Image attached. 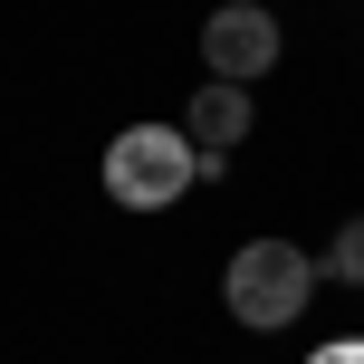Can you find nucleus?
Instances as JSON below:
<instances>
[{
	"label": "nucleus",
	"mask_w": 364,
	"mask_h": 364,
	"mask_svg": "<svg viewBox=\"0 0 364 364\" xmlns=\"http://www.w3.org/2000/svg\"><path fill=\"white\" fill-rule=\"evenodd\" d=\"M220 297H230V316L240 326H288V316H307V297H316V259L297 250V240H240L230 250V269H220Z\"/></svg>",
	"instance_id": "nucleus-2"
},
{
	"label": "nucleus",
	"mask_w": 364,
	"mask_h": 364,
	"mask_svg": "<svg viewBox=\"0 0 364 364\" xmlns=\"http://www.w3.org/2000/svg\"><path fill=\"white\" fill-rule=\"evenodd\" d=\"M201 58H211L220 87H250V77L278 68V19L259 10V0H230V10L201 19Z\"/></svg>",
	"instance_id": "nucleus-3"
},
{
	"label": "nucleus",
	"mask_w": 364,
	"mask_h": 364,
	"mask_svg": "<svg viewBox=\"0 0 364 364\" xmlns=\"http://www.w3.org/2000/svg\"><path fill=\"white\" fill-rule=\"evenodd\" d=\"M182 134H192V154H201V182H211L220 164H230V144L250 134V87H220V77H211V87H201L192 106H182Z\"/></svg>",
	"instance_id": "nucleus-4"
},
{
	"label": "nucleus",
	"mask_w": 364,
	"mask_h": 364,
	"mask_svg": "<svg viewBox=\"0 0 364 364\" xmlns=\"http://www.w3.org/2000/svg\"><path fill=\"white\" fill-rule=\"evenodd\" d=\"M316 278H346V288H364V211L336 220V240H326V259H316Z\"/></svg>",
	"instance_id": "nucleus-5"
},
{
	"label": "nucleus",
	"mask_w": 364,
	"mask_h": 364,
	"mask_svg": "<svg viewBox=\"0 0 364 364\" xmlns=\"http://www.w3.org/2000/svg\"><path fill=\"white\" fill-rule=\"evenodd\" d=\"M192 182H201V154L182 125H125L106 144V201L115 211H173Z\"/></svg>",
	"instance_id": "nucleus-1"
},
{
	"label": "nucleus",
	"mask_w": 364,
	"mask_h": 364,
	"mask_svg": "<svg viewBox=\"0 0 364 364\" xmlns=\"http://www.w3.org/2000/svg\"><path fill=\"white\" fill-rule=\"evenodd\" d=\"M316 364H364V336H346V346H316Z\"/></svg>",
	"instance_id": "nucleus-6"
}]
</instances>
